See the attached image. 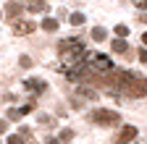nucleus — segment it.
<instances>
[{
	"label": "nucleus",
	"mask_w": 147,
	"mask_h": 144,
	"mask_svg": "<svg viewBox=\"0 0 147 144\" xmlns=\"http://www.w3.org/2000/svg\"><path fill=\"white\" fill-rule=\"evenodd\" d=\"M5 16H8V21H18V16H21V5H18L16 0H11V3L5 5Z\"/></svg>",
	"instance_id": "5"
},
{
	"label": "nucleus",
	"mask_w": 147,
	"mask_h": 144,
	"mask_svg": "<svg viewBox=\"0 0 147 144\" xmlns=\"http://www.w3.org/2000/svg\"><path fill=\"white\" fill-rule=\"evenodd\" d=\"M26 11H32V13H45L47 11V3H45V0H26Z\"/></svg>",
	"instance_id": "7"
},
{
	"label": "nucleus",
	"mask_w": 147,
	"mask_h": 144,
	"mask_svg": "<svg viewBox=\"0 0 147 144\" xmlns=\"http://www.w3.org/2000/svg\"><path fill=\"white\" fill-rule=\"evenodd\" d=\"M42 29L45 31H55V29H58V21H55V19H45L42 21Z\"/></svg>",
	"instance_id": "10"
},
{
	"label": "nucleus",
	"mask_w": 147,
	"mask_h": 144,
	"mask_svg": "<svg viewBox=\"0 0 147 144\" xmlns=\"http://www.w3.org/2000/svg\"><path fill=\"white\" fill-rule=\"evenodd\" d=\"M144 3L147 0H134V5H139V8H144Z\"/></svg>",
	"instance_id": "20"
},
{
	"label": "nucleus",
	"mask_w": 147,
	"mask_h": 144,
	"mask_svg": "<svg viewBox=\"0 0 147 144\" xmlns=\"http://www.w3.org/2000/svg\"><path fill=\"white\" fill-rule=\"evenodd\" d=\"M45 144H58V139H53V136H50V139H47Z\"/></svg>",
	"instance_id": "21"
},
{
	"label": "nucleus",
	"mask_w": 147,
	"mask_h": 144,
	"mask_svg": "<svg viewBox=\"0 0 147 144\" xmlns=\"http://www.w3.org/2000/svg\"><path fill=\"white\" fill-rule=\"evenodd\" d=\"M26 113H32V105H24V107H11V110H8V118H11V121H21Z\"/></svg>",
	"instance_id": "6"
},
{
	"label": "nucleus",
	"mask_w": 147,
	"mask_h": 144,
	"mask_svg": "<svg viewBox=\"0 0 147 144\" xmlns=\"http://www.w3.org/2000/svg\"><path fill=\"white\" fill-rule=\"evenodd\" d=\"M5 129H8V121H3V118H0V134H3Z\"/></svg>",
	"instance_id": "19"
},
{
	"label": "nucleus",
	"mask_w": 147,
	"mask_h": 144,
	"mask_svg": "<svg viewBox=\"0 0 147 144\" xmlns=\"http://www.w3.org/2000/svg\"><path fill=\"white\" fill-rule=\"evenodd\" d=\"M37 121H40L42 126H53V123H55V121H53L50 115H37Z\"/></svg>",
	"instance_id": "15"
},
{
	"label": "nucleus",
	"mask_w": 147,
	"mask_h": 144,
	"mask_svg": "<svg viewBox=\"0 0 147 144\" xmlns=\"http://www.w3.org/2000/svg\"><path fill=\"white\" fill-rule=\"evenodd\" d=\"M18 63H21V66H24V68H29V66H32V60H29V58H26V55H24V58H21V60H18Z\"/></svg>",
	"instance_id": "18"
},
{
	"label": "nucleus",
	"mask_w": 147,
	"mask_h": 144,
	"mask_svg": "<svg viewBox=\"0 0 147 144\" xmlns=\"http://www.w3.org/2000/svg\"><path fill=\"white\" fill-rule=\"evenodd\" d=\"M58 52H61V63L71 68V66H79V63L84 60L87 45H84V40H79V37H66V40L58 42Z\"/></svg>",
	"instance_id": "2"
},
{
	"label": "nucleus",
	"mask_w": 147,
	"mask_h": 144,
	"mask_svg": "<svg viewBox=\"0 0 147 144\" xmlns=\"http://www.w3.org/2000/svg\"><path fill=\"white\" fill-rule=\"evenodd\" d=\"M34 29V24H29V21H13V34H29Z\"/></svg>",
	"instance_id": "8"
},
{
	"label": "nucleus",
	"mask_w": 147,
	"mask_h": 144,
	"mask_svg": "<svg viewBox=\"0 0 147 144\" xmlns=\"http://www.w3.org/2000/svg\"><path fill=\"white\" fill-rule=\"evenodd\" d=\"M92 121L100 123V126H116L121 121V115L113 113V110H95V113H92Z\"/></svg>",
	"instance_id": "3"
},
{
	"label": "nucleus",
	"mask_w": 147,
	"mask_h": 144,
	"mask_svg": "<svg viewBox=\"0 0 147 144\" xmlns=\"http://www.w3.org/2000/svg\"><path fill=\"white\" fill-rule=\"evenodd\" d=\"M92 37H95L97 42H102V40H105V29H100V26H97V29H92Z\"/></svg>",
	"instance_id": "13"
},
{
	"label": "nucleus",
	"mask_w": 147,
	"mask_h": 144,
	"mask_svg": "<svg viewBox=\"0 0 147 144\" xmlns=\"http://www.w3.org/2000/svg\"><path fill=\"white\" fill-rule=\"evenodd\" d=\"M113 50H116L118 55H121V52H126V50H129V45H126L123 40H116V42H113Z\"/></svg>",
	"instance_id": "11"
},
{
	"label": "nucleus",
	"mask_w": 147,
	"mask_h": 144,
	"mask_svg": "<svg viewBox=\"0 0 147 144\" xmlns=\"http://www.w3.org/2000/svg\"><path fill=\"white\" fill-rule=\"evenodd\" d=\"M102 79H105L110 86H116V89H121V92H126L129 97H144V79L134 76L131 71H118V68H113V71L105 74Z\"/></svg>",
	"instance_id": "1"
},
{
	"label": "nucleus",
	"mask_w": 147,
	"mask_h": 144,
	"mask_svg": "<svg viewBox=\"0 0 147 144\" xmlns=\"http://www.w3.org/2000/svg\"><path fill=\"white\" fill-rule=\"evenodd\" d=\"M71 139H74V131L71 129H63L61 131V141H71Z\"/></svg>",
	"instance_id": "14"
},
{
	"label": "nucleus",
	"mask_w": 147,
	"mask_h": 144,
	"mask_svg": "<svg viewBox=\"0 0 147 144\" xmlns=\"http://www.w3.org/2000/svg\"><path fill=\"white\" fill-rule=\"evenodd\" d=\"M137 126H123L121 129V134H118V139H116V144H129V141H134L137 139Z\"/></svg>",
	"instance_id": "4"
},
{
	"label": "nucleus",
	"mask_w": 147,
	"mask_h": 144,
	"mask_svg": "<svg viewBox=\"0 0 147 144\" xmlns=\"http://www.w3.org/2000/svg\"><path fill=\"white\" fill-rule=\"evenodd\" d=\"M0 19H3V11H0Z\"/></svg>",
	"instance_id": "22"
},
{
	"label": "nucleus",
	"mask_w": 147,
	"mask_h": 144,
	"mask_svg": "<svg viewBox=\"0 0 147 144\" xmlns=\"http://www.w3.org/2000/svg\"><path fill=\"white\" fill-rule=\"evenodd\" d=\"M71 24L74 26H82L84 24V13H71Z\"/></svg>",
	"instance_id": "12"
},
{
	"label": "nucleus",
	"mask_w": 147,
	"mask_h": 144,
	"mask_svg": "<svg viewBox=\"0 0 147 144\" xmlns=\"http://www.w3.org/2000/svg\"><path fill=\"white\" fill-rule=\"evenodd\" d=\"M8 144H24V139H21V136H16V134H13V136H8Z\"/></svg>",
	"instance_id": "17"
},
{
	"label": "nucleus",
	"mask_w": 147,
	"mask_h": 144,
	"mask_svg": "<svg viewBox=\"0 0 147 144\" xmlns=\"http://www.w3.org/2000/svg\"><path fill=\"white\" fill-rule=\"evenodd\" d=\"M26 86H29V89H37V94H42L45 89H47V84H45V81H40V79H29V81H26Z\"/></svg>",
	"instance_id": "9"
},
{
	"label": "nucleus",
	"mask_w": 147,
	"mask_h": 144,
	"mask_svg": "<svg viewBox=\"0 0 147 144\" xmlns=\"http://www.w3.org/2000/svg\"><path fill=\"white\" fill-rule=\"evenodd\" d=\"M116 34H118V37H126V34H129V26L118 24V26H116Z\"/></svg>",
	"instance_id": "16"
}]
</instances>
